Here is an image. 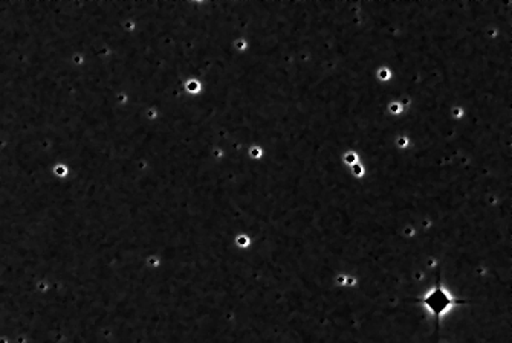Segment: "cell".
I'll use <instances>...</instances> for the list:
<instances>
[{
  "label": "cell",
  "mask_w": 512,
  "mask_h": 343,
  "mask_svg": "<svg viewBox=\"0 0 512 343\" xmlns=\"http://www.w3.org/2000/svg\"><path fill=\"white\" fill-rule=\"evenodd\" d=\"M424 304L434 316L440 317L442 314H445L451 307H454L456 301L447 290H443L442 287H436L426 295Z\"/></svg>",
  "instance_id": "cell-1"
}]
</instances>
